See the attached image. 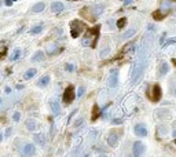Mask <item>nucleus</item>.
<instances>
[{
	"instance_id": "393cba45",
	"label": "nucleus",
	"mask_w": 176,
	"mask_h": 157,
	"mask_svg": "<svg viewBox=\"0 0 176 157\" xmlns=\"http://www.w3.org/2000/svg\"><path fill=\"white\" fill-rule=\"evenodd\" d=\"M99 55H100V58H106L107 55H110V45L103 47V48L99 51Z\"/></svg>"
},
{
	"instance_id": "aec40b11",
	"label": "nucleus",
	"mask_w": 176,
	"mask_h": 157,
	"mask_svg": "<svg viewBox=\"0 0 176 157\" xmlns=\"http://www.w3.org/2000/svg\"><path fill=\"white\" fill-rule=\"evenodd\" d=\"M44 9H45V3L44 1H39L36 4H33L32 13H41V11H44Z\"/></svg>"
},
{
	"instance_id": "f03ea898",
	"label": "nucleus",
	"mask_w": 176,
	"mask_h": 157,
	"mask_svg": "<svg viewBox=\"0 0 176 157\" xmlns=\"http://www.w3.org/2000/svg\"><path fill=\"white\" fill-rule=\"evenodd\" d=\"M88 29L86 22H83L80 19H73L72 22H70V33H72V37L73 39H76V37L81 36L83 32H86Z\"/></svg>"
},
{
	"instance_id": "412c9836",
	"label": "nucleus",
	"mask_w": 176,
	"mask_h": 157,
	"mask_svg": "<svg viewBox=\"0 0 176 157\" xmlns=\"http://www.w3.org/2000/svg\"><path fill=\"white\" fill-rule=\"evenodd\" d=\"M33 139H35V142L36 144H39L40 146H44L45 145V138L43 134H35L33 135Z\"/></svg>"
},
{
	"instance_id": "9b49d317",
	"label": "nucleus",
	"mask_w": 176,
	"mask_h": 157,
	"mask_svg": "<svg viewBox=\"0 0 176 157\" xmlns=\"http://www.w3.org/2000/svg\"><path fill=\"white\" fill-rule=\"evenodd\" d=\"M80 15H81V17H84L86 19H88L90 22H94V21H95V15L92 14V11H91L88 7H84V9H81V11H80Z\"/></svg>"
},
{
	"instance_id": "2f4dec72",
	"label": "nucleus",
	"mask_w": 176,
	"mask_h": 157,
	"mask_svg": "<svg viewBox=\"0 0 176 157\" xmlns=\"http://www.w3.org/2000/svg\"><path fill=\"white\" fill-rule=\"evenodd\" d=\"M122 120H120V119H114L113 121H112V124H121Z\"/></svg>"
},
{
	"instance_id": "5701e85b",
	"label": "nucleus",
	"mask_w": 176,
	"mask_h": 157,
	"mask_svg": "<svg viewBox=\"0 0 176 157\" xmlns=\"http://www.w3.org/2000/svg\"><path fill=\"white\" fill-rule=\"evenodd\" d=\"M21 54H22V50H21V48H15L13 51V54L10 55V61H17V59L21 57Z\"/></svg>"
},
{
	"instance_id": "ddd939ff",
	"label": "nucleus",
	"mask_w": 176,
	"mask_h": 157,
	"mask_svg": "<svg viewBox=\"0 0 176 157\" xmlns=\"http://www.w3.org/2000/svg\"><path fill=\"white\" fill-rule=\"evenodd\" d=\"M50 81H51V77L48 76V75H45V76L40 77L39 80H37V87H40V88H44V87H47V85L50 84Z\"/></svg>"
},
{
	"instance_id": "7c9ffc66",
	"label": "nucleus",
	"mask_w": 176,
	"mask_h": 157,
	"mask_svg": "<svg viewBox=\"0 0 176 157\" xmlns=\"http://www.w3.org/2000/svg\"><path fill=\"white\" fill-rule=\"evenodd\" d=\"M13 120L14 121H19V120H21V113H19V112L14 113V114H13Z\"/></svg>"
},
{
	"instance_id": "f3484780",
	"label": "nucleus",
	"mask_w": 176,
	"mask_h": 157,
	"mask_svg": "<svg viewBox=\"0 0 176 157\" xmlns=\"http://www.w3.org/2000/svg\"><path fill=\"white\" fill-rule=\"evenodd\" d=\"M63 9H65V6H63V3H61V1H54L52 4H51V11L52 13H61V11H63Z\"/></svg>"
},
{
	"instance_id": "bb28decb",
	"label": "nucleus",
	"mask_w": 176,
	"mask_h": 157,
	"mask_svg": "<svg viewBox=\"0 0 176 157\" xmlns=\"http://www.w3.org/2000/svg\"><path fill=\"white\" fill-rule=\"evenodd\" d=\"M135 33H136V29H129V31H127L125 33H124L122 37H124V39H129V37H132Z\"/></svg>"
},
{
	"instance_id": "1a4fd4ad",
	"label": "nucleus",
	"mask_w": 176,
	"mask_h": 157,
	"mask_svg": "<svg viewBox=\"0 0 176 157\" xmlns=\"http://www.w3.org/2000/svg\"><path fill=\"white\" fill-rule=\"evenodd\" d=\"M117 84H118V70L117 69H112L110 75H109V85H110V88H114V87H117Z\"/></svg>"
},
{
	"instance_id": "e433bc0d",
	"label": "nucleus",
	"mask_w": 176,
	"mask_h": 157,
	"mask_svg": "<svg viewBox=\"0 0 176 157\" xmlns=\"http://www.w3.org/2000/svg\"><path fill=\"white\" fill-rule=\"evenodd\" d=\"M172 136H173V138H176V130H173V132H172Z\"/></svg>"
},
{
	"instance_id": "0eeeda50",
	"label": "nucleus",
	"mask_w": 176,
	"mask_h": 157,
	"mask_svg": "<svg viewBox=\"0 0 176 157\" xmlns=\"http://www.w3.org/2000/svg\"><path fill=\"white\" fill-rule=\"evenodd\" d=\"M21 154L22 157H32L36 154V146L35 144H30V142H28V144L23 145L22 150H21Z\"/></svg>"
},
{
	"instance_id": "72a5a7b5",
	"label": "nucleus",
	"mask_w": 176,
	"mask_h": 157,
	"mask_svg": "<svg viewBox=\"0 0 176 157\" xmlns=\"http://www.w3.org/2000/svg\"><path fill=\"white\" fill-rule=\"evenodd\" d=\"M13 1H15V0H7V1H6V4H7V6H11V3H13Z\"/></svg>"
},
{
	"instance_id": "a19ab883",
	"label": "nucleus",
	"mask_w": 176,
	"mask_h": 157,
	"mask_svg": "<svg viewBox=\"0 0 176 157\" xmlns=\"http://www.w3.org/2000/svg\"><path fill=\"white\" fill-rule=\"evenodd\" d=\"M175 94H176V90H175Z\"/></svg>"
},
{
	"instance_id": "6e6552de",
	"label": "nucleus",
	"mask_w": 176,
	"mask_h": 157,
	"mask_svg": "<svg viewBox=\"0 0 176 157\" xmlns=\"http://www.w3.org/2000/svg\"><path fill=\"white\" fill-rule=\"evenodd\" d=\"M134 132H135L136 136L145 138V136H147V127H146V124H143V123H138V124L134 127Z\"/></svg>"
},
{
	"instance_id": "dca6fc26",
	"label": "nucleus",
	"mask_w": 176,
	"mask_h": 157,
	"mask_svg": "<svg viewBox=\"0 0 176 157\" xmlns=\"http://www.w3.org/2000/svg\"><path fill=\"white\" fill-rule=\"evenodd\" d=\"M25 127H26L28 131H30V132H33V131L37 128V123L36 120H33V119H28L26 121H25Z\"/></svg>"
},
{
	"instance_id": "20e7f679",
	"label": "nucleus",
	"mask_w": 176,
	"mask_h": 157,
	"mask_svg": "<svg viewBox=\"0 0 176 157\" xmlns=\"http://www.w3.org/2000/svg\"><path fill=\"white\" fill-rule=\"evenodd\" d=\"M63 103L68 106V105H70V103L76 99V90H74V87L73 85H68L66 87V90H65V92H63Z\"/></svg>"
},
{
	"instance_id": "a878e982",
	"label": "nucleus",
	"mask_w": 176,
	"mask_h": 157,
	"mask_svg": "<svg viewBox=\"0 0 176 157\" xmlns=\"http://www.w3.org/2000/svg\"><path fill=\"white\" fill-rule=\"evenodd\" d=\"M125 25H127V18H125V17L120 18L117 22H116V26H117L118 29H124V26H125Z\"/></svg>"
},
{
	"instance_id": "cd10ccee",
	"label": "nucleus",
	"mask_w": 176,
	"mask_h": 157,
	"mask_svg": "<svg viewBox=\"0 0 176 157\" xmlns=\"http://www.w3.org/2000/svg\"><path fill=\"white\" fill-rule=\"evenodd\" d=\"M134 48V43H128L127 45H124L121 50V54H124V53H128V51H131V50Z\"/></svg>"
},
{
	"instance_id": "ea45409f",
	"label": "nucleus",
	"mask_w": 176,
	"mask_h": 157,
	"mask_svg": "<svg viewBox=\"0 0 176 157\" xmlns=\"http://www.w3.org/2000/svg\"><path fill=\"white\" fill-rule=\"evenodd\" d=\"M99 157H106V156H105V154H102V156H99Z\"/></svg>"
},
{
	"instance_id": "39448f33",
	"label": "nucleus",
	"mask_w": 176,
	"mask_h": 157,
	"mask_svg": "<svg viewBox=\"0 0 176 157\" xmlns=\"http://www.w3.org/2000/svg\"><path fill=\"white\" fill-rule=\"evenodd\" d=\"M147 95L151 102H158L161 99V95H163V91H161V87L158 84H154L149 91H147Z\"/></svg>"
},
{
	"instance_id": "2eb2a0df",
	"label": "nucleus",
	"mask_w": 176,
	"mask_h": 157,
	"mask_svg": "<svg viewBox=\"0 0 176 157\" xmlns=\"http://www.w3.org/2000/svg\"><path fill=\"white\" fill-rule=\"evenodd\" d=\"M169 72V65L167 62H161L160 63V67H158V76H165L167 73Z\"/></svg>"
},
{
	"instance_id": "4468645a",
	"label": "nucleus",
	"mask_w": 176,
	"mask_h": 157,
	"mask_svg": "<svg viewBox=\"0 0 176 157\" xmlns=\"http://www.w3.org/2000/svg\"><path fill=\"white\" fill-rule=\"evenodd\" d=\"M168 10H157V11H154L153 13V18L156 19V21H160V19H163V18H165L168 15Z\"/></svg>"
},
{
	"instance_id": "6ab92c4d",
	"label": "nucleus",
	"mask_w": 176,
	"mask_h": 157,
	"mask_svg": "<svg viewBox=\"0 0 176 157\" xmlns=\"http://www.w3.org/2000/svg\"><path fill=\"white\" fill-rule=\"evenodd\" d=\"M50 105H51V110H52V113H54L55 116H58L59 113H61V105H59V102L58 101H51Z\"/></svg>"
},
{
	"instance_id": "4c0bfd02",
	"label": "nucleus",
	"mask_w": 176,
	"mask_h": 157,
	"mask_svg": "<svg viewBox=\"0 0 176 157\" xmlns=\"http://www.w3.org/2000/svg\"><path fill=\"white\" fill-rule=\"evenodd\" d=\"M1 141H3V134L0 132V142H1Z\"/></svg>"
},
{
	"instance_id": "b1692460",
	"label": "nucleus",
	"mask_w": 176,
	"mask_h": 157,
	"mask_svg": "<svg viewBox=\"0 0 176 157\" xmlns=\"http://www.w3.org/2000/svg\"><path fill=\"white\" fill-rule=\"evenodd\" d=\"M99 114H100V109H99V106L95 103L94 108H92V120H96V119L99 117Z\"/></svg>"
},
{
	"instance_id": "79ce46f5",
	"label": "nucleus",
	"mask_w": 176,
	"mask_h": 157,
	"mask_svg": "<svg viewBox=\"0 0 176 157\" xmlns=\"http://www.w3.org/2000/svg\"><path fill=\"white\" fill-rule=\"evenodd\" d=\"M0 6H1V3H0Z\"/></svg>"
},
{
	"instance_id": "7ed1b4c3",
	"label": "nucleus",
	"mask_w": 176,
	"mask_h": 157,
	"mask_svg": "<svg viewBox=\"0 0 176 157\" xmlns=\"http://www.w3.org/2000/svg\"><path fill=\"white\" fill-rule=\"evenodd\" d=\"M145 69H146V62H142V61L139 59V61L136 62L134 70H132V83H134V84H136V83L142 79Z\"/></svg>"
},
{
	"instance_id": "423d86ee",
	"label": "nucleus",
	"mask_w": 176,
	"mask_h": 157,
	"mask_svg": "<svg viewBox=\"0 0 176 157\" xmlns=\"http://www.w3.org/2000/svg\"><path fill=\"white\" fill-rule=\"evenodd\" d=\"M146 153V145L140 141H136L132 145V154L134 157H143Z\"/></svg>"
},
{
	"instance_id": "a211bd4d",
	"label": "nucleus",
	"mask_w": 176,
	"mask_h": 157,
	"mask_svg": "<svg viewBox=\"0 0 176 157\" xmlns=\"http://www.w3.org/2000/svg\"><path fill=\"white\" fill-rule=\"evenodd\" d=\"M37 73V69L35 67H30V69H28L26 72L23 73V80H30L32 77H35Z\"/></svg>"
},
{
	"instance_id": "9d476101",
	"label": "nucleus",
	"mask_w": 176,
	"mask_h": 157,
	"mask_svg": "<svg viewBox=\"0 0 176 157\" xmlns=\"http://www.w3.org/2000/svg\"><path fill=\"white\" fill-rule=\"evenodd\" d=\"M107 144L112 146V148H116L118 144V134L116 131H110L109 134V138H107Z\"/></svg>"
},
{
	"instance_id": "c9c22d12",
	"label": "nucleus",
	"mask_w": 176,
	"mask_h": 157,
	"mask_svg": "<svg viewBox=\"0 0 176 157\" xmlns=\"http://www.w3.org/2000/svg\"><path fill=\"white\" fill-rule=\"evenodd\" d=\"M11 131H13V130H11V128H8V130H7V132H6V135H7V136H8V135L11 134Z\"/></svg>"
},
{
	"instance_id": "4be33fe9",
	"label": "nucleus",
	"mask_w": 176,
	"mask_h": 157,
	"mask_svg": "<svg viewBox=\"0 0 176 157\" xmlns=\"http://www.w3.org/2000/svg\"><path fill=\"white\" fill-rule=\"evenodd\" d=\"M43 29H44L43 23L35 25V26H32V29H30V35H39V33H41V32H43Z\"/></svg>"
},
{
	"instance_id": "f8f14e48",
	"label": "nucleus",
	"mask_w": 176,
	"mask_h": 157,
	"mask_svg": "<svg viewBox=\"0 0 176 157\" xmlns=\"http://www.w3.org/2000/svg\"><path fill=\"white\" fill-rule=\"evenodd\" d=\"M45 58V53L44 51H41V50H39V51H36L35 54H33V57L30 58V61L33 63H36V62H41V61H44Z\"/></svg>"
},
{
	"instance_id": "f704fd0d",
	"label": "nucleus",
	"mask_w": 176,
	"mask_h": 157,
	"mask_svg": "<svg viewBox=\"0 0 176 157\" xmlns=\"http://www.w3.org/2000/svg\"><path fill=\"white\" fill-rule=\"evenodd\" d=\"M129 3H132V0H124V4H129Z\"/></svg>"
},
{
	"instance_id": "c756f323",
	"label": "nucleus",
	"mask_w": 176,
	"mask_h": 157,
	"mask_svg": "<svg viewBox=\"0 0 176 157\" xmlns=\"http://www.w3.org/2000/svg\"><path fill=\"white\" fill-rule=\"evenodd\" d=\"M84 92H86V88L84 87H78V91L76 92V98H81Z\"/></svg>"
},
{
	"instance_id": "f257e3e1",
	"label": "nucleus",
	"mask_w": 176,
	"mask_h": 157,
	"mask_svg": "<svg viewBox=\"0 0 176 157\" xmlns=\"http://www.w3.org/2000/svg\"><path fill=\"white\" fill-rule=\"evenodd\" d=\"M99 31H100V26H98V25H95V26H92L91 29H88V31L86 32V36L83 37L81 44L95 47L96 43H98V39H99Z\"/></svg>"
},
{
	"instance_id": "473e14b6",
	"label": "nucleus",
	"mask_w": 176,
	"mask_h": 157,
	"mask_svg": "<svg viewBox=\"0 0 176 157\" xmlns=\"http://www.w3.org/2000/svg\"><path fill=\"white\" fill-rule=\"evenodd\" d=\"M83 123V119H80V120H76V123H74V127H77V126H80Z\"/></svg>"
},
{
	"instance_id": "58836bf2",
	"label": "nucleus",
	"mask_w": 176,
	"mask_h": 157,
	"mask_svg": "<svg viewBox=\"0 0 176 157\" xmlns=\"http://www.w3.org/2000/svg\"><path fill=\"white\" fill-rule=\"evenodd\" d=\"M69 1H77V0H69Z\"/></svg>"
},
{
	"instance_id": "c85d7f7f",
	"label": "nucleus",
	"mask_w": 176,
	"mask_h": 157,
	"mask_svg": "<svg viewBox=\"0 0 176 157\" xmlns=\"http://www.w3.org/2000/svg\"><path fill=\"white\" fill-rule=\"evenodd\" d=\"M74 69H76V66L73 63H65V70L66 72H74Z\"/></svg>"
}]
</instances>
